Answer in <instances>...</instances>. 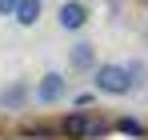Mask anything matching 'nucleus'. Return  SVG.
Here are the masks:
<instances>
[{"instance_id":"nucleus-1","label":"nucleus","mask_w":148,"mask_h":140,"mask_svg":"<svg viewBox=\"0 0 148 140\" xmlns=\"http://www.w3.org/2000/svg\"><path fill=\"white\" fill-rule=\"evenodd\" d=\"M108 116L104 112H96L92 104L88 108H76V112H68V116L60 120V136H68V140H100V136H108Z\"/></svg>"},{"instance_id":"nucleus-2","label":"nucleus","mask_w":148,"mask_h":140,"mask_svg":"<svg viewBox=\"0 0 148 140\" xmlns=\"http://www.w3.org/2000/svg\"><path fill=\"white\" fill-rule=\"evenodd\" d=\"M88 76H92V88H96V92H104V96H132L124 64H96Z\"/></svg>"},{"instance_id":"nucleus-3","label":"nucleus","mask_w":148,"mask_h":140,"mask_svg":"<svg viewBox=\"0 0 148 140\" xmlns=\"http://www.w3.org/2000/svg\"><path fill=\"white\" fill-rule=\"evenodd\" d=\"M64 96H68V76H64V72H44V76L32 84V100H36L40 108L60 104Z\"/></svg>"},{"instance_id":"nucleus-4","label":"nucleus","mask_w":148,"mask_h":140,"mask_svg":"<svg viewBox=\"0 0 148 140\" xmlns=\"http://www.w3.org/2000/svg\"><path fill=\"white\" fill-rule=\"evenodd\" d=\"M88 20H92V8H88L84 0H64V4L56 8V24H60V32H80Z\"/></svg>"},{"instance_id":"nucleus-5","label":"nucleus","mask_w":148,"mask_h":140,"mask_svg":"<svg viewBox=\"0 0 148 140\" xmlns=\"http://www.w3.org/2000/svg\"><path fill=\"white\" fill-rule=\"evenodd\" d=\"M28 104H32V84L28 80H8L0 88V108L4 112H24Z\"/></svg>"},{"instance_id":"nucleus-6","label":"nucleus","mask_w":148,"mask_h":140,"mask_svg":"<svg viewBox=\"0 0 148 140\" xmlns=\"http://www.w3.org/2000/svg\"><path fill=\"white\" fill-rule=\"evenodd\" d=\"M96 68V44L92 40H76L68 48V72H92Z\"/></svg>"},{"instance_id":"nucleus-7","label":"nucleus","mask_w":148,"mask_h":140,"mask_svg":"<svg viewBox=\"0 0 148 140\" xmlns=\"http://www.w3.org/2000/svg\"><path fill=\"white\" fill-rule=\"evenodd\" d=\"M40 16H44V0H16V8H12V20L20 28H36Z\"/></svg>"},{"instance_id":"nucleus-8","label":"nucleus","mask_w":148,"mask_h":140,"mask_svg":"<svg viewBox=\"0 0 148 140\" xmlns=\"http://www.w3.org/2000/svg\"><path fill=\"white\" fill-rule=\"evenodd\" d=\"M124 72H128V88H132V92H144L148 88V60L144 56H132V60L124 64Z\"/></svg>"},{"instance_id":"nucleus-9","label":"nucleus","mask_w":148,"mask_h":140,"mask_svg":"<svg viewBox=\"0 0 148 140\" xmlns=\"http://www.w3.org/2000/svg\"><path fill=\"white\" fill-rule=\"evenodd\" d=\"M112 128H116L120 136H132V140H140V136H144V124H140L136 116H120L116 124H112Z\"/></svg>"},{"instance_id":"nucleus-10","label":"nucleus","mask_w":148,"mask_h":140,"mask_svg":"<svg viewBox=\"0 0 148 140\" xmlns=\"http://www.w3.org/2000/svg\"><path fill=\"white\" fill-rule=\"evenodd\" d=\"M24 140H56V132L44 128V124H28V128H24Z\"/></svg>"},{"instance_id":"nucleus-11","label":"nucleus","mask_w":148,"mask_h":140,"mask_svg":"<svg viewBox=\"0 0 148 140\" xmlns=\"http://www.w3.org/2000/svg\"><path fill=\"white\" fill-rule=\"evenodd\" d=\"M12 8H16V0H0V16H12Z\"/></svg>"},{"instance_id":"nucleus-12","label":"nucleus","mask_w":148,"mask_h":140,"mask_svg":"<svg viewBox=\"0 0 148 140\" xmlns=\"http://www.w3.org/2000/svg\"><path fill=\"white\" fill-rule=\"evenodd\" d=\"M144 4H148V0H144Z\"/></svg>"}]
</instances>
